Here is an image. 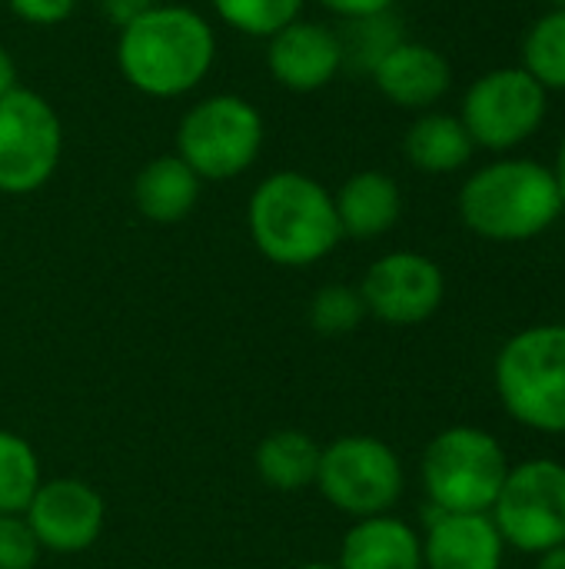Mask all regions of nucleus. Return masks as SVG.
<instances>
[{
  "instance_id": "f257e3e1",
  "label": "nucleus",
  "mask_w": 565,
  "mask_h": 569,
  "mask_svg": "<svg viewBox=\"0 0 565 569\" xmlns=\"http://www.w3.org/2000/svg\"><path fill=\"white\" fill-rule=\"evenodd\" d=\"M213 63V23L183 3H157L120 23L117 67L120 77L143 97H186L210 77Z\"/></svg>"
},
{
  "instance_id": "f03ea898",
  "label": "nucleus",
  "mask_w": 565,
  "mask_h": 569,
  "mask_svg": "<svg viewBox=\"0 0 565 569\" xmlns=\"http://www.w3.org/2000/svg\"><path fill=\"white\" fill-rule=\"evenodd\" d=\"M456 210L463 227L490 243H529L563 220L556 177L533 157H496L473 170Z\"/></svg>"
},
{
  "instance_id": "7ed1b4c3",
  "label": "nucleus",
  "mask_w": 565,
  "mask_h": 569,
  "mask_svg": "<svg viewBox=\"0 0 565 569\" xmlns=\"http://www.w3.org/2000/svg\"><path fill=\"white\" fill-rule=\"evenodd\" d=\"M246 223L256 250L276 267H313L343 240L333 193L300 170H276L260 180L250 193Z\"/></svg>"
},
{
  "instance_id": "20e7f679",
  "label": "nucleus",
  "mask_w": 565,
  "mask_h": 569,
  "mask_svg": "<svg viewBox=\"0 0 565 569\" xmlns=\"http://www.w3.org/2000/svg\"><path fill=\"white\" fill-rule=\"evenodd\" d=\"M493 387L513 423L565 437V323L516 330L493 360Z\"/></svg>"
},
{
  "instance_id": "39448f33",
  "label": "nucleus",
  "mask_w": 565,
  "mask_h": 569,
  "mask_svg": "<svg viewBox=\"0 0 565 569\" xmlns=\"http://www.w3.org/2000/svg\"><path fill=\"white\" fill-rule=\"evenodd\" d=\"M506 447L483 427L456 423L440 430L423 450L420 477L433 510L490 513L509 473Z\"/></svg>"
},
{
  "instance_id": "423d86ee",
  "label": "nucleus",
  "mask_w": 565,
  "mask_h": 569,
  "mask_svg": "<svg viewBox=\"0 0 565 569\" xmlns=\"http://www.w3.org/2000/svg\"><path fill=\"white\" fill-rule=\"evenodd\" d=\"M266 143L263 113L240 93L196 100L176 123V157L200 180H233L246 173Z\"/></svg>"
},
{
  "instance_id": "0eeeda50",
  "label": "nucleus",
  "mask_w": 565,
  "mask_h": 569,
  "mask_svg": "<svg viewBox=\"0 0 565 569\" xmlns=\"http://www.w3.org/2000/svg\"><path fill=\"white\" fill-rule=\"evenodd\" d=\"M506 550L543 557L565 543V463L529 457L513 463L490 510Z\"/></svg>"
},
{
  "instance_id": "6e6552de",
  "label": "nucleus",
  "mask_w": 565,
  "mask_h": 569,
  "mask_svg": "<svg viewBox=\"0 0 565 569\" xmlns=\"http://www.w3.org/2000/svg\"><path fill=\"white\" fill-rule=\"evenodd\" d=\"M316 490L330 507L356 520L390 513L406 490V473L400 453L366 433H350L323 447Z\"/></svg>"
},
{
  "instance_id": "1a4fd4ad",
  "label": "nucleus",
  "mask_w": 565,
  "mask_h": 569,
  "mask_svg": "<svg viewBox=\"0 0 565 569\" xmlns=\"http://www.w3.org/2000/svg\"><path fill=\"white\" fill-rule=\"evenodd\" d=\"M456 117L476 150L513 153L543 130L549 117V93L523 67H496L466 87Z\"/></svg>"
},
{
  "instance_id": "9d476101",
  "label": "nucleus",
  "mask_w": 565,
  "mask_h": 569,
  "mask_svg": "<svg viewBox=\"0 0 565 569\" xmlns=\"http://www.w3.org/2000/svg\"><path fill=\"white\" fill-rule=\"evenodd\" d=\"M63 153V123L47 97L13 87L0 97V193L27 197L50 183Z\"/></svg>"
},
{
  "instance_id": "9b49d317",
  "label": "nucleus",
  "mask_w": 565,
  "mask_h": 569,
  "mask_svg": "<svg viewBox=\"0 0 565 569\" xmlns=\"http://www.w3.org/2000/svg\"><path fill=\"white\" fill-rule=\"evenodd\" d=\"M366 317H376L390 327L426 323L446 297L443 267L416 250H393L370 263L360 283Z\"/></svg>"
},
{
  "instance_id": "f8f14e48",
  "label": "nucleus",
  "mask_w": 565,
  "mask_h": 569,
  "mask_svg": "<svg viewBox=\"0 0 565 569\" xmlns=\"http://www.w3.org/2000/svg\"><path fill=\"white\" fill-rule=\"evenodd\" d=\"M40 550L50 553H83L90 550L107 523L103 497L73 477L47 480L37 487L33 500L23 510Z\"/></svg>"
},
{
  "instance_id": "ddd939ff",
  "label": "nucleus",
  "mask_w": 565,
  "mask_h": 569,
  "mask_svg": "<svg viewBox=\"0 0 565 569\" xmlns=\"http://www.w3.org/2000/svg\"><path fill=\"white\" fill-rule=\"evenodd\" d=\"M346 63L343 37L316 20L296 17L266 40L270 77L293 93H313L330 87Z\"/></svg>"
},
{
  "instance_id": "4468645a",
  "label": "nucleus",
  "mask_w": 565,
  "mask_h": 569,
  "mask_svg": "<svg viewBox=\"0 0 565 569\" xmlns=\"http://www.w3.org/2000/svg\"><path fill=\"white\" fill-rule=\"evenodd\" d=\"M370 77L376 90L400 110L426 113L436 110V103L453 87V67L433 43L423 40H400L393 43L373 67Z\"/></svg>"
},
{
  "instance_id": "2eb2a0df",
  "label": "nucleus",
  "mask_w": 565,
  "mask_h": 569,
  "mask_svg": "<svg viewBox=\"0 0 565 569\" xmlns=\"http://www.w3.org/2000/svg\"><path fill=\"white\" fill-rule=\"evenodd\" d=\"M506 543L490 513H426L423 567L426 569H503Z\"/></svg>"
},
{
  "instance_id": "dca6fc26",
  "label": "nucleus",
  "mask_w": 565,
  "mask_h": 569,
  "mask_svg": "<svg viewBox=\"0 0 565 569\" xmlns=\"http://www.w3.org/2000/svg\"><path fill=\"white\" fill-rule=\"evenodd\" d=\"M340 230L350 240H376L390 233L403 217V190L396 177L383 170H360L333 193Z\"/></svg>"
},
{
  "instance_id": "f3484780",
  "label": "nucleus",
  "mask_w": 565,
  "mask_h": 569,
  "mask_svg": "<svg viewBox=\"0 0 565 569\" xmlns=\"http://www.w3.org/2000/svg\"><path fill=\"white\" fill-rule=\"evenodd\" d=\"M340 569H426L423 537L400 517H366L350 527L340 547Z\"/></svg>"
},
{
  "instance_id": "a211bd4d",
  "label": "nucleus",
  "mask_w": 565,
  "mask_h": 569,
  "mask_svg": "<svg viewBox=\"0 0 565 569\" xmlns=\"http://www.w3.org/2000/svg\"><path fill=\"white\" fill-rule=\"evenodd\" d=\"M203 180L176 157L163 153L140 167L133 180V203L150 223H180L193 213Z\"/></svg>"
},
{
  "instance_id": "6ab92c4d",
  "label": "nucleus",
  "mask_w": 565,
  "mask_h": 569,
  "mask_svg": "<svg viewBox=\"0 0 565 569\" xmlns=\"http://www.w3.org/2000/svg\"><path fill=\"white\" fill-rule=\"evenodd\" d=\"M403 153L416 170L443 177V173L463 170L473 160L476 143L470 140V133L456 113L426 110L410 123V130L403 137Z\"/></svg>"
},
{
  "instance_id": "aec40b11",
  "label": "nucleus",
  "mask_w": 565,
  "mask_h": 569,
  "mask_svg": "<svg viewBox=\"0 0 565 569\" xmlns=\"http://www.w3.org/2000/svg\"><path fill=\"white\" fill-rule=\"evenodd\" d=\"M323 447L303 430H276L256 447V473L266 487L280 493H296L316 487Z\"/></svg>"
},
{
  "instance_id": "412c9836",
  "label": "nucleus",
  "mask_w": 565,
  "mask_h": 569,
  "mask_svg": "<svg viewBox=\"0 0 565 569\" xmlns=\"http://www.w3.org/2000/svg\"><path fill=\"white\" fill-rule=\"evenodd\" d=\"M519 67L546 90L565 93V10H546L523 37Z\"/></svg>"
},
{
  "instance_id": "4be33fe9",
  "label": "nucleus",
  "mask_w": 565,
  "mask_h": 569,
  "mask_svg": "<svg viewBox=\"0 0 565 569\" xmlns=\"http://www.w3.org/2000/svg\"><path fill=\"white\" fill-rule=\"evenodd\" d=\"M40 483V460L33 447L17 433L0 430V517L23 513Z\"/></svg>"
},
{
  "instance_id": "5701e85b",
  "label": "nucleus",
  "mask_w": 565,
  "mask_h": 569,
  "mask_svg": "<svg viewBox=\"0 0 565 569\" xmlns=\"http://www.w3.org/2000/svg\"><path fill=\"white\" fill-rule=\"evenodd\" d=\"M306 0H210L220 23L243 37L270 40L276 30L293 23L303 13Z\"/></svg>"
},
{
  "instance_id": "b1692460",
  "label": "nucleus",
  "mask_w": 565,
  "mask_h": 569,
  "mask_svg": "<svg viewBox=\"0 0 565 569\" xmlns=\"http://www.w3.org/2000/svg\"><path fill=\"white\" fill-rule=\"evenodd\" d=\"M366 320V303L360 297V287L330 283L313 293L310 300V327L320 337H346Z\"/></svg>"
},
{
  "instance_id": "393cba45",
  "label": "nucleus",
  "mask_w": 565,
  "mask_h": 569,
  "mask_svg": "<svg viewBox=\"0 0 565 569\" xmlns=\"http://www.w3.org/2000/svg\"><path fill=\"white\" fill-rule=\"evenodd\" d=\"M40 557V543L23 520V513L0 517V569H33Z\"/></svg>"
},
{
  "instance_id": "a878e982",
  "label": "nucleus",
  "mask_w": 565,
  "mask_h": 569,
  "mask_svg": "<svg viewBox=\"0 0 565 569\" xmlns=\"http://www.w3.org/2000/svg\"><path fill=\"white\" fill-rule=\"evenodd\" d=\"M3 3L23 23H33V27H57L77 10V0H3Z\"/></svg>"
},
{
  "instance_id": "bb28decb",
  "label": "nucleus",
  "mask_w": 565,
  "mask_h": 569,
  "mask_svg": "<svg viewBox=\"0 0 565 569\" xmlns=\"http://www.w3.org/2000/svg\"><path fill=\"white\" fill-rule=\"evenodd\" d=\"M316 3L326 7L330 13L343 17L346 23H353V20H366V17L390 13L396 0H316Z\"/></svg>"
},
{
  "instance_id": "cd10ccee",
  "label": "nucleus",
  "mask_w": 565,
  "mask_h": 569,
  "mask_svg": "<svg viewBox=\"0 0 565 569\" xmlns=\"http://www.w3.org/2000/svg\"><path fill=\"white\" fill-rule=\"evenodd\" d=\"M160 0H100V7H103V13L120 27V23H127V20H133L137 13H143V10H150V7H157Z\"/></svg>"
},
{
  "instance_id": "c85d7f7f",
  "label": "nucleus",
  "mask_w": 565,
  "mask_h": 569,
  "mask_svg": "<svg viewBox=\"0 0 565 569\" xmlns=\"http://www.w3.org/2000/svg\"><path fill=\"white\" fill-rule=\"evenodd\" d=\"M13 87H17V63H13L10 50L0 43V97L10 93Z\"/></svg>"
},
{
  "instance_id": "c756f323",
  "label": "nucleus",
  "mask_w": 565,
  "mask_h": 569,
  "mask_svg": "<svg viewBox=\"0 0 565 569\" xmlns=\"http://www.w3.org/2000/svg\"><path fill=\"white\" fill-rule=\"evenodd\" d=\"M549 170H553V177H556V190H559V203H563L565 217V133L563 140H559V147H556V160L549 163Z\"/></svg>"
},
{
  "instance_id": "7c9ffc66",
  "label": "nucleus",
  "mask_w": 565,
  "mask_h": 569,
  "mask_svg": "<svg viewBox=\"0 0 565 569\" xmlns=\"http://www.w3.org/2000/svg\"><path fill=\"white\" fill-rule=\"evenodd\" d=\"M536 569H565V543L543 553V557H536Z\"/></svg>"
},
{
  "instance_id": "2f4dec72",
  "label": "nucleus",
  "mask_w": 565,
  "mask_h": 569,
  "mask_svg": "<svg viewBox=\"0 0 565 569\" xmlns=\"http://www.w3.org/2000/svg\"><path fill=\"white\" fill-rule=\"evenodd\" d=\"M293 569H340L336 563H323V560H310V563H300V567Z\"/></svg>"
},
{
  "instance_id": "473e14b6",
  "label": "nucleus",
  "mask_w": 565,
  "mask_h": 569,
  "mask_svg": "<svg viewBox=\"0 0 565 569\" xmlns=\"http://www.w3.org/2000/svg\"><path fill=\"white\" fill-rule=\"evenodd\" d=\"M553 7H556V10H565V0H553Z\"/></svg>"
},
{
  "instance_id": "72a5a7b5",
  "label": "nucleus",
  "mask_w": 565,
  "mask_h": 569,
  "mask_svg": "<svg viewBox=\"0 0 565 569\" xmlns=\"http://www.w3.org/2000/svg\"><path fill=\"white\" fill-rule=\"evenodd\" d=\"M0 3H3V0H0Z\"/></svg>"
}]
</instances>
